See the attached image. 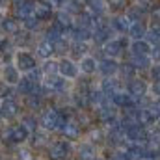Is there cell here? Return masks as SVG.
I'll return each instance as SVG.
<instances>
[{
    "label": "cell",
    "instance_id": "6da1fadb",
    "mask_svg": "<svg viewBox=\"0 0 160 160\" xmlns=\"http://www.w3.org/2000/svg\"><path fill=\"white\" fill-rule=\"evenodd\" d=\"M69 121V116L63 112V110H60V108H48V110H45V114L41 116V127L48 132H52V130H62L63 128V125Z\"/></svg>",
    "mask_w": 160,
    "mask_h": 160
},
{
    "label": "cell",
    "instance_id": "7a4b0ae2",
    "mask_svg": "<svg viewBox=\"0 0 160 160\" xmlns=\"http://www.w3.org/2000/svg\"><path fill=\"white\" fill-rule=\"evenodd\" d=\"M30 134H32V132H30L22 123H13V125H8V128L4 130L2 138H4V142L9 143V145H21V143L28 142Z\"/></svg>",
    "mask_w": 160,
    "mask_h": 160
},
{
    "label": "cell",
    "instance_id": "3957f363",
    "mask_svg": "<svg viewBox=\"0 0 160 160\" xmlns=\"http://www.w3.org/2000/svg\"><path fill=\"white\" fill-rule=\"evenodd\" d=\"M13 65L21 71V73H30V71H34V69H38V60H36V56L32 54V52H28V50H17L15 54H13Z\"/></svg>",
    "mask_w": 160,
    "mask_h": 160
},
{
    "label": "cell",
    "instance_id": "277c9868",
    "mask_svg": "<svg viewBox=\"0 0 160 160\" xmlns=\"http://www.w3.org/2000/svg\"><path fill=\"white\" fill-rule=\"evenodd\" d=\"M71 153H73V147H71V142L67 140H56L47 147L48 160H65Z\"/></svg>",
    "mask_w": 160,
    "mask_h": 160
},
{
    "label": "cell",
    "instance_id": "5b68a950",
    "mask_svg": "<svg viewBox=\"0 0 160 160\" xmlns=\"http://www.w3.org/2000/svg\"><path fill=\"white\" fill-rule=\"evenodd\" d=\"M127 93H128L136 102H140V101L145 99V95L149 93V86H147L145 80L134 77V78L127 80Z\"/></svg>",
    "mask_w": 160,
    "mask_h": 160
},
{
    "label": "cell",
    "instance_id": "8992f818",
    "mask_svg": "<svg viewBox=\"0 0 160 160\" xmlns=\"http://www.w3.org/2000/svg\"><path fill=\"white\" fill-rule=\"evenodd\" d=\"M127 45H128V41L125 39V38H110V39L102 45L104 56H108V58H116V60H118L121 54L127 50Z\"/></svg>",
    "mask_w": 160,
    "mask_h": 160
},
{
    "label": "cell",
    "instance_id": "52a82bcc",
    "mask_svg": "<svg viewBox=\"0 0 160 160\" xmlns=\"http://www.w3.org/2000/svg\"><path fill=\"white\" fill-rule=\"evenodd\" d=\"M112 24L110 21H102V19H97L95 24H93V30H91V39H95L97 43H106L112 36Z\"/></svg>",
    "mask_w": 160,
    "mask_h": 160
},
{
    "label": "cell",
    "instance_id": "ba28073f",
    "mask_svg": "<svg viewBox=\"0 0 160 160\" xmlns=\"http://www.w3.org/2000/svg\"><path fill=\"white\" fill-rule=\"evenodd\" d=\"M78 63L73 60V58H62L58 60V75L63 77L65 80H75L78 78Z\"/></svg>",
    "mask_w": 160,
    "mask_h": 160
},
{
    "label": "cell",
    "instance_id": "9c48e42d",
    "mask_svg": "<svg viewBox=\"0 0 160 160\" xmlns=\"http://www.w3.org/2000/svg\"><path fill=\"white\" fill-rule=\"evenodd\" d=\"M67 82L69 80H65L63 77H60V75H50V77H43V88L47 89V91H52V93H63L65 89H67Z\"/></svg>",
    "mask_w": 160,
    "mask_h": 160
},
{
    "label": "cell",
    "instance_id": "30bf717a",
    "mask_svg": "<svg viewBox=\"0 0 160 160\" xmlns=\"http://www.w3.org/2000/svg\"><path fill=\"white\" fill-rule=\"evenodd\" d=\"M127 140L132 142V143H138V145L147 143L149 142L147 127H143V125H132L130 128H127Z\"/></svg>",
    "mask_w": 160,
    "mask_h": 160
},
{
    "label": "cell",
    "instance_id": "8fae6325",
    "mask_svg": "<svg viewBox=\"0 0 160 160\" xmlns=\"http://www.w3.org/2000/svg\"><path fill=\"white\" fill-rule=\"evenodd\" d=\"M0 80L6 86H17L21 82V71L13 65V63H6L0 69Z\"/></svg>",
    "mask_w": 160,
    "mask_h": 160
},
{
    "label": "cell",
    "instance_id": "7c38bea8",
    "mask_svg": "<svg viewBox=\"0 0 160 160\" xmlns=\"http://www.w3.org/2000/svg\"><path fill=\"white\" fill-rule=\"evenodd\" d=\"M97 71H99L104 78H112L114 75L119 73V62H118L116 58H108V56H104V58L99 62Z\"/></svg>",
    "mask_w": 160,
    "mask_h": 160
},
{
    "label": "cell",
    "instance_id": "4fadbf2b",
    "mask_svg": "<svg viewBox=\"0 0 160 160\" xmlns=\"http://www.w3.org/2000/svg\"><path fill=\"white\" fill-rule=\"evenodd\" d=\"M110 102H112L116 108H121V110H128V108H132V106L138 104L125 89H118V91L110 97Z\"/></svg>",
    "mask_w": 160,
    "mask_h": 160
},
{
    "label": "cell",
    "instance_id": "5bb4252c",
    "mask_svg": "<svg viewBox=\"0 0 160 160\" xmlns=\"http://www.w3.org/2000/svg\"><path fill=\"white\" fill-rule=\"evenodd\" d=\"M60 132L63 134V138H65L67 142H78L80 136H82V127H80V123L69 119L63 125V128H62Z\"/></svg>",
    "mask_w": 160,
    "mask_h": 160
},
{
    "label": "cell",
    "instance_id": "9a60e30c",
    "mask_svg": "<svg viewBox=\"0 0 160 160\" xmlns=\"http://www.w3.org/2000/svg\"><path fill=\"white\" fill-rule=\"evenodd\" d=\"M34 0H13V15L21 21L28 15H32L34 11Z\"/></svg>",
    "mask_w": 160,
    "mask_h": 160
},
{
    "label": "cell",
    "instance_id": "2e32d148",
    "mask_svg": "<svg viewBox=\"0 0 160 160\" xmlns=\"http://www.w3.org/2000/svg\"><path fill=\"white\" fill-rule=\"evenodd\" d=\"M52 24H56L63 34H69V30L75 26V21H73V15L71 13H67V11H58L56 15H54V22Z\"/></svg>",
    "mask_w": 160,
    "mask_h": 160
},
{
    "label": "cell",
    "instance_id": "e0dca14e",
    "mask_svg": "<svg viewBox=\"0 0 160 160\" xmlns=\"http://www.w3.org/2000/svg\"><path fill=\"white\" fill-rule=\"evenodd\" d=\"M0 110H2V118H6V119H15L21 112L19 102L15 99H4L0 102Z\"/></svg>",
    "mask_w": 160,
    "mask_h": 160
},
{
    "label": "cell",
    "instance_id": "ac0fdd59",
    "mask_svg": "<svg viewBox=\"0 0 160 160\" xmlns=\"http://www.w3.org/2000/svg\"><path fill=\"white\" fill-rule=\"evenodd\" d=\"M97 67H99V62H97L93 56L86 54V56H82V58H80L78 69H80V73H84L86 77H91V75H95V73H97Z\"/></svg>",
    "mask_w": 160,
    "mask_h": 160
},
{
    "label": "cell",
    "instance_id": "d6986e66",
    "mask_svg": "<svg viewBox=\"0 0 160 160\" xmlns=\"http://www.w3.org/2000/svg\"><path fill=\"white\" fill-rule=\"evenodd\" d=\"M52 8H54V6H52L50 2H45V0L36 2V4H34V11H32V15H36L41 22H43V21H48V19L52 17V13H54Z\"/></svg>",
    "mask_w": 160,
    "mask_h": 160
},
{
    "label": "cell",
    "instance_id": "ffe728a7",
    "mask_svg": "<svg viewBox=\"0 0 160 160\" xmlns=\"http://www.w3.org/2000/svg\"><path fill=\"white\" fill-rule=\"evenodd\" d=\"M130 19L127 17V13H118L110 19V24H112V30L114 32H119V34H127L128 28H130Z\"/></svg>",
    "mask_w": 160,
    "mask_h": 160
},
{
    "label": "cell",
    "instance_id": "44dd1931",
    "mask_svg": "<svg viewBox=\"0 0 160 160\" xmlns=\"http://www.w3.org/2000/svg\"><path fill=\"white\" fill-rule=\"evenodd\" d=\"M56 54V48H54V43L48 39H41L36 45V56L43 58V60H50L52 56Z\"/></svg>",
    "mask_w": 160,
    "mask_h": 160
},
{
    "label": "cell",
    "instance_id": "7402d4cb",
    "mask_svg": "<svg viewBox=\"0 0 160 160\" xmlns=\"http://www.w3.org/2000/svg\"><path fill=\"white\" fill-rule=\"evenodd\" d=\"M0 28L6 36H15V34L21 32V22H19L17 17H4L0 21Z\"/></svg>",
    "mask_w": 160,
    "mask_h": 160
},
{
    "label": "cell",
    "instance_id": "603a6c76",
    "mask_svg": "<svg viewBox=\"0 0 160 160\" xmlns=\"http://www.w3.org/2000/svg\"><path fill=\"white\" fill-rule=\"evenodd\" d=\"M86 6H88V11L95 19H101L106 13V9H108V2L106 0H86Z\"/></svg>",
    "mask_w": 160,
    "mask_h": 160
},
{
    "label": "cell",
    "instance_id": "cb8c5ba5",
    "mask_svg": "<svg viewBox=\"0 0 160 160\" xmlns=\"http://www.w3.org/2000/svg\"><path fill=\"white\" fill-rule=\"evenodd\" d=\"M77 155L80 160H97V149L91 142H82L77 147Z\"/></svg>",
    "mask_w": 160,
    "mask_h": 160
},
{
    "label": "cell",
    "instance_id": "d4e9b609",
    "mask_svg": "<svg viewBox=\"0 0 160 160\" xmlns=\"http://www.w3.org/2000/svg\"><path fill=\"white\" fill-rule=\"evenodd\" d=\"M130 50H132L134 56H149L151 50H153V45L147 39H138L130 43Z\"/></svg>",
    "mask_w": 160,
    "mask_h": 160
},
{
    "label": "cell",
    "instance_id": "484cf974",
    "mask_svg": "<svg viewBox=\"0 0 160 160\" xmlns=\"http://www.w3.org/2000/svg\"><path fill=\"white\" fill-rule=\"evenodd\" d=\"M128 38L132 41L138 39H145V34H147V26L143 24V21H136V22H130V28H128Z\"/></svg>",
    "mask_w": 160,
    "mask_h": 160
},
{
    "label": "cell",
    "instance_id": "4316f807",
    "mask_svg": "<svg viewBox=\"0 0 160 160\" xmlns=\"http://www.w3.org/2000/svg\"><path fill=\"white\" fill-rule=\"evenodd\" d=\"M125 155H127V160H143L147 157V147L132 143V145L125 147Z\"/></svg>",
    "mask_w": 160,
    "mask_h": 160
},
{
    "label": "cell",
    "instance_id": "83f0119b",
    "mask_svg": "<svg viewBox=\"0 0 160 160\" xmlns=\"http://www.w3.org/2000/svg\"><path fill=\"white\" fill-rule=\"evenodd\" d=\"M130 65H132L136 71H149L151 65H153V60H151V56H134V54H132Z\"/></svg>",
    "mask_w": 160,
    "mask_h": 160
},
{
    "label": "cell",
    "instance_id": "f1b7e54d",
    "mask_svg": "<svg viewBox=\"0 0 160 160\" xmlns=\"http://www.w3.org/2000/svg\"><path fill=\"white\" fill-rule=\"evenodd\" d=\"M69 36L73 38V41H82V43H86V41L91 39V30H89V28H84V26H78V24H75V26L69 30Z\"/></svg>",
    "mask_w": 160,
    "mask_h": 160
},
{
    "label": "cell",
    "instance_id": "f546056e",
    "mask_svg": "<svg viewBox=\"0 0 160 160\" xmlns=\"http://www.w3.org/2000/svg\"><path fill=\"white\" fill-rule=\"evenodd\" d=\"M118 89H121V86H119V82L118 80H114V78H104L102 80V84H101V91L110 99Z\"/></svg>",
    "mask_w": 160,
    "mask_h": 160
},
{
    "label": "cell",
    "instance_id": "4dcf8cb0",
    "mask_svg": "<svg viewBox=\"0 0 160 160\" xmlns=\"http://www.w3.org/2000/svg\"><path fill=\"white\" fill-rule=\"evenodd\" d=\"M39 24H41V21L36 17V15H28V17L21 19V26H22L26 32H34V30H38Z\"/></svg>",
    "mask_w": 160,
    "mask_h": 160
},
{
    "label": "cell",
    "instance_id": "1f68e13d",
    "mask_svg": "<svg viewBox=\"0 0 160 160\" xmlns=\"http://www.w3.org/2000/svg\"><path fill=\"white\" fill-rule=\"evenodd\" d=\"M43 77H50V75H58V62L56 60H45V63L39 67Z\"/></svg>",
    "mask_w": 160,
    "mask_h": 160
},
{
    "label": "cell",
    "instance_id": "d6a6232c",
    "mask_svg": "<svg viewBox=\"0 0 160 160\" xmlns=\"http://www.w3.org/2000/svg\"><path fill=\"white\" fill-rule=\"evenodd\" d=\"M145 39L149 41L153 47L160 45V24H155L151 28H147V34H145Z\"/></svg>",
    "mask_w": 160,
    "mask_h": 160
},
{
    "label": "cell",
    "instance_id": "836d02e7",
    "mask_svg": "<svg viewBox=\"0 0 160 160\" xmlns=\"http://www.w3.org/2000/svg\"><path fill=\"white\" fill-rule=\"evenodd\" d=\"M108 2V9H112L116 15L125 13V9L128 8V0H106Z\"/></svg>",
    "mask_w": 160,
    "mask_h": 160
},
{
    "label": "cell",
    "instance_id": "e575fe53",
    "mask_svg": "<svg viewBox=\"0 0 160 160\" xmlns=\"http://www.w3.org/2000/svg\"><path fill=\"white\" fill-rule=\"evenodd\" d=\"M63 8H65V11H67V13H71V15H80V13L84 11L82 2H78V0H69Z\"/></svg>",
    "mask_w": 160,
    "mask_h": 160
},
{
    "label": "cell",
    "instance_id": "d590c367",
    "mask_svg": "<svg viewBox=\"0 0 160 160\" xmlns=\"http://www.w3.org/2000/svg\"><path fill=\"white\" fill-rule=\"evenodd\" d=\"M69 50H71V54L73 56H86V50H88V45L86 43H82V41H73V45L69 47Z\"/></svg>",
    "mask_w": 160,
    "mask_h": 160
},
{
    "label": "cell",
    "instance_id": "8d00e7d4",
    "mask_svg": "<svg viewBox=\"0 0 160 160\" xmlns=\"http://www.w3.org/2000/svg\"><path fill=\"white\" fill-rule=\"evenodd\" d=\"M158 4H160V0H138V4H136V6H138L143 13H151Z\"/></svg>",
    "mask_w": 160,
    "mask_h": 160
},
{
    "label": "cell",
    "instance_id": "74e56055",
    "mask_svg": "<svg viewBox=\"0 0 160 160\" xmlns=\"http://www.w3.org/2000/svg\"><path fill=\"white\" fill-rule=\"evenodd\" d=\"M119 73L125 77V80H130V78H134V73H136V69L130 65V62H128V63H123V65L119 63Z\"/></svg>",
    "mask_w": 160,
    "mask_h": 160
},
{
    "label": "cell",
    "instance_id": "f35d334b",
    "mask_svg": "<svg viewBox=\"0 0 160 160\" xmlns=\"http://www.w3.org/2000/svg\"><path fill=\"white\" fill-rule=\"evenodd\" d=\"M21 123H22L30 132H32V130H34V132L38 130V119H36V116H24V118L21 119Z\"/></svg>",
    "mask_w": 160,
    "mask_h": 160
},
{
    "label": "cell",
    "instance_id": "ab89813d",
    "mask_svg": "<svg viewBox=\"0 0 160 160\" xmlns=\"http://www.w3.org/2000/svg\"><path fill=\"white\" fill-rule=\"evenodd\" d=\"M149 75H151V80H160V63H153L151 69H149Z\"/></svg>",
    "mask_w": 160,
    "mask_h": 160
},
{
    "label": "cell",
    "instance_id": "60d3db41",
    "mask_svg": "<svg viewBox=\"0 0 160 160\" xmlns=\"http://www.w3.org/2000/svg\"><path fill=\"white\" fill-rule=\"evenodd\" d=\"M151 17H153V21H155L157 24H160V4L153 9V11H151Z\"/></svg>",
    "mask_w": 160,
    "mask_h": 160
},
{
    "label": "cell",
    "instance_id": "b9f144b4",
    "mask_svg": "<svg viewBox=\"0 0 160 160\" xmlns=\"http://www.w3.org/2000/svg\"><path fill=\"white\" fill-rule=\"evenodd\" d=\"M151 91H153L157 97H160V80H155V82L151 84Z\"/></svg>",
    "mask_w": 160,
    "mask_h": 160
},
{
    "label": "cell",
    "instance_id": "7bdbcfd3",
    "mask_svg": "<svg viewBox=\"0 0 160 160\" xmlns=\"http://www.w3.org/2000/svg\"><path fill=\"white\" fill-rule=\"evenodd\" d=\"M67 2H69V0H50V4H52V6H58V8H63Z\"/></svg>",
    "mask_w": 160,
    "mask_h": 160
},
{
    "label": "cell",
    "instance_id": "ee69618b",
    "mask_svg": "<svg viewBox=\"0 0 160 160\" xmlns=\"http://www.w3.org/2000/svg\"><path fill=\"white\" fill-rule=\"evenodd\" d=\"M143 160H160L158 157H147V158H143Z\"/></svg>",
    "mask_w": 160,
    "mask_h": 160
},
{
    "label": "cell",
    "instance_id": "f6af8a7d",
    "mask_svg": "<svg viewBox=\"0 0 160 160\" xmlns=\"http://www.w3.org/2000/svg\"><path fill=\"white\" fill-rule=\"evenodd\" d=\"M0 119H2V110H0Z\"/></svg>",
    "mask_w": 160,
    "mask_h": 160
},
{
    "label": "cell",
    "instance_id": "bcb514c9",
    "mask_svg": "<svg viewBox=\"0 0 160 160\" xmlns=\"http://www.w3.org/2000/svg\"><path fill=\"white\" fill-rule=\"evenodd\" d=\"M30 160H39V158H30Z\"/></svg>",
    "mask_w": 160,
    "mask_h": 160
},
{
    "label": "cell",
    "instance_id": "7dc6e473",
    "mask_svg": "<svg viewBox=\"0 0 160 160\" xmlns=\"http://www.w3.org/2000/svg\"><path fill=\"white\" fill-rule=\"evenodd\" d=\"M34 2H41V0H34Z\"/></svg>",
    "mask_w": 160,
    "mask_h": 160
},
{
    "label": "cell",
    "instance_id": "c3c4849f",
    "mask_svg": "<svg viewBox=\"0 0 160 160\" xmlns=\"http://www.w3.org/2000/svg\"><path fill=\"white\" fill-rule=\"evenodd\" d=\"M158 155H160V147H158Z\"/></svg>",
    "mask_w": 160,
    "mask_h": 160
}]
</instances>
